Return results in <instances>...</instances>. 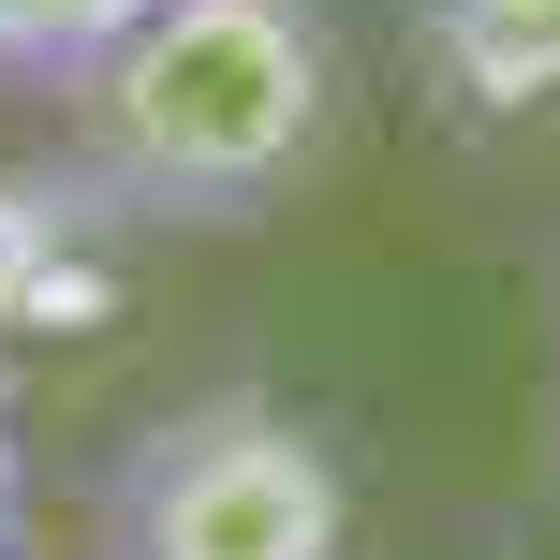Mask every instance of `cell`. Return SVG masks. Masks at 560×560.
<instances>
[{
  "mask_svg": "<svg viewBox=\"0 0 560 560\" xmlns=\"http://www.w3.org/2000/svg\"><path fill=\"white\" fill-rule=\"evenodd\" d=\"M148 0H0V104H59Z\"/></svg>",
  "mask_w": 560,
  "mask_h": 560,
  "instance_id": "3957f363",
  "label": "cell"
},
{
  "mask_svg": "<svg viewBox=\"0 0 560 560\" xmlns=\"http://www.w3.org/2000/svg\"><path fill=\"white\" fill-rule=\"evenodd\" d=\"M89 560H354V457L280 384H192L104 443Z\"/></svg>",
  "mask_w": 560,
  "mask_h": 560,
  "instance_id": "7a4b0ae2",
  "label": "cell"
},
{
  "mask_svg": "<svg viewBox=\"0 0 560 560\" xmlns=\"http://www.w3.org/2000/svg\"><path fill=\"white\" fill-rule=\"evenodd\" d=\"M59 192L118 236H266L339 163L354 59L325 0H148L59 89Z\"/></svg>",
  "mask_w": 560,
  "mask_h": 560,
  "instance_id": "6da1fadb",
  "label": "cell"
},
{
  "mask_svg": "<svg viewBox=\"0 0 560 560\" xmlns=\"http://www.w3.org/2000/svg\"><path fill=\"white\" fill-rule=\"evenodd\" d=\"M0 560H30V428H15V384H0Z\"/></svg>",
  "mask_w": 560,
  "mask_h": 560,
  "instance_id": "277c9868",
  "label": "cell"
}]
</instances>
